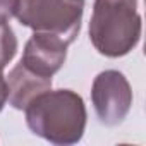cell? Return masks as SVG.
Listing matches in <instances>:
<instances>
[{
    "mask_svg": "<svg viewBox=\"0 0 146 146\" xmlns=\"http://www.w3.org/2000/svg\"><path fill=\"white\" fill-rule=\"evenodd\" d=\"M134 5V0H96L91 38L102 53L117 57L134 46L139 36V17Z\"/></svg>",
    "mask_w": 146,
    "mask_h": 146,
    "instance_id": "6da1fadb",
    "label": "cell"
},
{
    "mask_svg": "<svg viewBox=\"0 0 146 146\" xmlns=\"http://www.w3.org/2000/svg\"><path fill=\"white\" fill-rule=\"evenodd\" d=\"M14 12L23 24L70 43L79 31L83 0H17Z\"/></svg>",
    "mask_w": 146,
    "mask_h": 146,
    "instance_id": "7a4b0ae2",
    "label": "cell"
},
{
    "mask_svg": "<svg viewBox=\"0 0 146 146\" xmlns=\"http://www.w3.org/2000/svg\"><path fill=\"white\" fill-rule=\"evenodd\" d=\"M65 45L67 41L57 35H35L26 46L24 60L21 64L38 76L50 78L65 58Z\"/></svg>",
    "mask_w": 146,
    "mask_h": 146,
    "instance_id": "3957f363",
    "label": "cell"
},
{
    "mask_svg": "<svg viewBox=\"0 0 146 146\" xmlns=\"http://www.w3.org/2000/svg\"><path fill=\"white\" fill-rule=\"evenodd\" d=\"M93 96H95L96 110L103 119L112 113V102H115V105L125 112L129 107V100H131L129 86L125 79L122 78V74L113 72V70L103 72V74L98 76L95 83Z\"/></svg>",
    "mask_w": 146,
    "mask_h": 146,
    "instance_id": "277c9868",
    "label": "cell"
},
{
    "mask_svg": "<svg viewBox=\"0 0 146 146\" xmlns=\"http://www.w3.org/2000/svg\"><path fill=\"white\" fill-rule=\"evenodd\" d=\"M16 53V40L9 26L0 23V67H4Z\"/></svg>",
    "mask_w": 146,
    "mask_h": 146,
    "instance_id": "5b68a950",
    "label": "cell"
},
{
    "mask_svg": "<svg viewBox=\"0 0 146 146\" xmlns=\"http://www.w3.org/2000/svg\"><path fill=\"white\" fill-rule=\"evenodd\" d=\"M17 5V0H0V23H4Z\"/></svg>",
    "mask_w": 146,
    "mask_h": 146,
    "instance_id": "8992f818",
    "label": "cell"
},
{
    "mask_svg": "<svg viewBox=\"0 0 146 146\" xmlns=\"http://www.w3.org/2000/svg\"><path fill=\"white\" fill-rule=\"evenodd\" d=\"M2 69V67H0ZM4 98H5V84H4V79H2V74H0V108H2V103H4Z\"/></svg>",
    "mask_w": 146,
    "mask_h": 146,
    "instance_id": "52a82bcc",
    "label": "cell"
}]
</instances>
